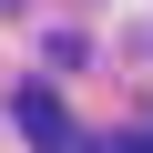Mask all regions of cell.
Here are the masks:
<instances>
[{"label":"cell","instance_id":"cell-1","mask_svg":"<svg viewBox=\"0 0 153 153\" xmlns=\"http://www.w3.org/2000/svg\"><path fill=\"white\" fill-rule=\"evenodd\" d=\"M21 133H31L41 153H61V143H71V123H61V92H21Z\"/></svg>","mask_w":153,"mask_h":153},{"label":"cell","instance_id":"cell-2","mask_svg":"<svg viewBox=\"0 0 153 153\" xmlns=\"http://www.w3.org/2000/svg\"><path fill=\"white\" fill-rule=\"evenodd\" d=\"M143 153H153V143H143Z\"/></svg>","mask_w":153,"mask_h":153}]
</instances>
